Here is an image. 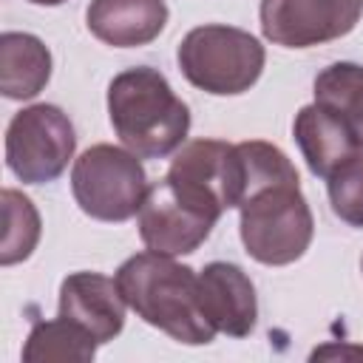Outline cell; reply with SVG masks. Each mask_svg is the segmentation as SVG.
Listing matches in <instances>:
<instances>
[{
    "mask_svg": "<svg viewBox=\"0 0 363 363\" xmlns=\"http://www.w3.org/2000/svg\"><path fill=\"white\" fill-rule=\"evenodd\" d=\"M116 284L125 303L150 326L167 332L173 340L201 346L216 337L199 301V275L162 252L130 255L116 269Z\"/></svg>",
    "mask_w": 363,
    "mask_h": 363,
    "instance_id": "2",
    "label": "cell"
},
{
    "mask_svg": "<svg viewBox=\"0 0 363 363\" xmlns=\"http://www.w3.org/2000/svg\"><path fill=\"white\" fill-rule=\"evenodd\" d=\"M360 96H363V65L357 62H332L315 77V102L337 111L346 119Z\"/></svg>",
    "mask_w": 363,
    "mask_h": 363,
    "instance_id": "17",
    "label": "cell"
},
{
    "mask_svg": "<svg viewBox=\"0 0 363 363\" xmlns=\"http://www.w3.org/2000/svg\"><path fill=\"white\" fill-rule=\"evenodd\" d=\"M108 116L119 142L142 159H162L179 150L190 130L187 105L173 94L164 74L147 65L128 68L111 79Z\"/></svg>",
    "mask_w": 363,
    "mask_h": 363,
    "instance_id": "3",
    "label": "cell"
},
{
    "mask_svg": "<svg viewBox=\"0 0 363 363\" xmlns=\"http://www.w3.org/2000/svg\"><path fill=\"white\" fill-rule=\"evenodd\" d=\"M77 147L74 125L57 105H31L14 113L6 130V162L28 184L57 179Z\"/></svg>",
    "mask_w": 363,
    "mask_h": 363,
    "instance_id": "7",
    "label": "cell"
},
{
    "mask_svg": "<svg viewBox=\"0 0 363 363\" xmlns=\"http://www.w3.org/2000/svg\"><path fill=\"white\" fill-rule=\"evenodd\" d=\"M3 218H6V230H3L0 261L9 267V264H17V261H26L31 255V250L37 247V241H40V216H37L31 199L6 187L3 190Z\"/></svg>",
    "mask_w": 363,
    "mask_h": 363,
    "instance_id": "16",
    "label": "cell"
},
{
    "mask_svg": "<svg viewBox=\"0 0 363 363\" xmlns=\"http://www.w3.org/2000/svg\"><path fill=\"white\" fill-rule=\"evenodd\" d=\"M96 352V337H91L85 329L71 323L68 318L57 320H43L31 329L23 360L26 363H40V360H68V363H85Z\"/></svg>",
    "mask_w": 363,
    "mask_h": 363,
    "instance_id": "15",
    "label": "cell"
},
{
    "mask_svg": "<svg viewBox=\"0 0 363 363\" xmlns=\"http://www.w3.org/2000/svg\"><path fill=\"white\" fill-rule=\"evenodd\" d=\"M349 125L354 128V133H357V139H360V145H363V96H360L357 105L352 108V113H349Z\"/></svg>",
    "mask_w": 363,
    "mask_h": 363,
    "instance_id": "19",
    "label": "cell"
},
{
    "mask_svg": "<svg viewBox=\"0 0 363 363\" xmlns=\"http://www.w3.org/2000/svg\"><path fill=\"white\" fill-rule=\"evenodd\" d=\"M176 60L196 88L216 96H233L252 88L261 77L264 45L250 31L210 23L184 34Z\"/></svg>",
    "mask_w": 363,
    "mask_h": 363,
    "instance_id": "4",
    "label": "cell"
},
{
    "mask_svg": "<svg viewBox=\"0 0 363 363\" xmlns=\"http://www.w3.org/2000/svg\"><path fill=\"white\" fill-rule=\"evenodd\" d=\"M244 193H241V241L247 252L267 264L284 267L298 261L312 241V210L301 193L298 170L286 153L269 142H241Z\"/></svg>",
    "mask_w": 363,
    "mask_h": 363,
    "instance_id": "1",
    "label": "cell"
},
{
    "mask_svg": "<svg viewBox=\"0 0 363 363\" xmlns=\"http://www.w3.org/2000/svg\"><path fill=\"white\" fill-rule=\"evenodd\" d=\"M164 179L190 207L218 221L224 210L241 204L244 162L238 145L193 139L176 150Z\"/></svg>",
    "mask_w": 363,
    "mask_h": 363,
    "instance_id": "6",
    "label": "cell"
},
{
    "mask_svg": "<svg viewBox=\"0 0 363 363\" xmlns=\"http://www.w3.org/2000/svg\"><path fill=\"white\" fill-rule=\"evenodd\" d=\"M199 301L216 332L244 337L258 318L255 286L247 272L227 261H213L199 272Z\"/></svg>",
    "mask_w": 363,
    "mask_h": 363,
    "instance_id": "11",
    "label": "cell"
},
{
    "mask_svg": "<svg viewBox=\"0 0 363 363\" xmlns=\"http://www.w3.org/2000/svg\"><path fill=\"white\" fill-rule=\"evenodd\" d=\"M51 77V54L34 34L6 31L0 37V91L9 99L37 96Z\"/></svg>",
    "mask_w": 363,
    "mask_h": 363,
    "instance_id": "14",
    "label": "cell"
},
{
    "mask_svg": "<svg viewBox=\"0 0 363 363\" xmlns=\"http://www.w3.org/2000/svg\"><path fill=\"white\" fill-rule=\"evenodd\" d=\"M28 3H37V6H60L65 0H28Z\"/></svg>",
    "mask_w": 363,
    "mask_h": 363,
    "instance_id": "20",
    "label": "cell"
},
{
    "mask_svg": "<svg viewBox=\"0 0 363 363\" xmlns=\"http://www.w3.org/2000/svg\"><path fill=\"white\" fill-rule=\"evenodd\" d=\"M60 315L85 329L96 343L113 340L125 326V298L116 278L74 272L60 286Z\"/></svg>",
    "mask_w": 363,
    "mask_h": 363,
    "instance_id": "10",
    "label": "cell"
},
{
    "mask_svg": "<svg viewBox=\"0 0 363 363\" xmlns=\"http://www.w3.org/2000/svg\"><path fill=\"white\" fill-rule=\"evenodd\" d=\"M136 216H139V235L145 247L162 255L193 252L216 224V218L190 207L167 184V179L147 187V196Z\"/></svg>",
    "mask_w": 363,
    "mask_h": 363,
    "instance_id": "9",
    "label": "cell"
},
{
    "mask_svg": "<svg viewBox=\"0 0 363 363\" xmlns=\"http://www.w3.org/2000/svg\"><path fill=\"white\" fill-rule=\"evenodd\" d=\"M85 20L96 40L113 48H133L162 34L167 6L164 0H91Z\"/></svg>",
    "mask_w": 363,
    "mask_h": 363,
    "instance_id": "13",
    "label": "cell"
},
{
    "mask_svg": "<svg viewBox=\"0 0 363 363\" xmlns=\"http://www.w3.org/2000/svg\"><path fill=\"white\" fill-rule=\"evenodd\" d=\"M71 190L85 216L128 221L147 196V176L136 153L113 145H94L74 162Z\"/></svg>",
    "mask_w": 363,
    "mask_h": 363,
    "instance_id": "5",
    "label": "cell"
},
{
    "mask_svg": "<svg viewBox=\"0 0 363 363\" xmlns=\"http://www.w3.org/2000/svg\"><path fill=\"white\" fill-rule=\"evenodd\" d=\"M326 179L332 213L349 227H363V153L349 156Z\"/></svg>",
    "mask_w": 363,
    "mask_h": 363,
    "instance_id": "18",
    "label": "cell"
},
{
    "mask_svg": "<svg viewBox=\"0 0 363 363\" xmlns=\"http://www.w3.org/2000/svg\"><path fill=\"white\" fill-rule=\"evenodd\" d=\"M292 130H295V142H298L309 170L323 179L335 167H340L349 156L363 150L349 119L320 102L303 105L295 116Z\"/></svg>",
    "mask_w": 363,
    "mask_h": 363,
    "instance_id": "12",
    "label": "cell"
},
{
    "mask_svg": "<svg viewBox=\"0 0 363 363\" xmlns=\"http://www.w3.org/2000/svg\"><path fill=\"white\" fill-rule=\"evenodd\" d=\"M363 0H261V31L284 48H309L349 34Z\"/></svg>",
    "mask_w": 363,
    "mask_h": 363,
    "instance_id": "8",
    "label": "cell"
}]
</instances>
